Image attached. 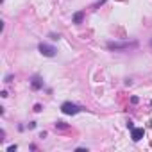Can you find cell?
I'll list each match as a JSON object with an SVG mask.
<instances>
[{"instance_id":"cell-5","label":"cell","mask_w":152,"mask_h":152,"mask_svg":"<svg viewBox=\"0 0 152 152\" xmlns=\"http://www.w3.org/2000/svg\"><path fill=\"white\" fill-rule=\"evenodd\" d=\"M31 86H32V90H39V88H43V81H41L39 75H34V77H32Z\"/></svg>"},{"instance_id":"cell-8","label":"cell","mask_w":152,"mask_h":152,"mask_svg":"<svg viewBox=\"0 0 152 152\" xmlns=\"http://www.w3.org/2000/svg\"><path fill=\"white\" fill-rule=\"evenodd\" d=\"M50 39H54V41L59 39V34H50Z\"/></svg>"},{"instance_id":"cell-9","label":"cell","mask_w":152,"mask_h":152,"mask_svg":"<svg viewBox=\"0 0 152 152\" xmlns=\"http://www.w3.org/2000/svg\"><path fill=\"white\" fill-rule=\"evenodd\" d=\"M34 111H38V113H39V111H41V106H39V104H36V106H34Z\"/></svg>"},{"instance_id":"cell-3","label":"cell","mask_w":152,"mask_h":152,"mask_svg":"<svg viewBox=\"0 0 152 152\" xmlns=\"http://www.w3.org/2000/svg\"><path fill=\"white\" fill-rule=\"evenodd\" d=\"M38 50L45 56V57H54L56 56V47H52V45H47V43H39L38 45Z\"/></svg>"},{"instance_id":"cell-6","label":"cell","mask_w":152,"mask_h":152,"mask_svg":"<svg viewBox=\"0 0 152 152\" xmlns=\"http://www.w3.org/2000/svg\"><path fill=\"white\" fill-rule=\"evenodd\" d=\"M73 22H75V23H81V22H83V13H75V15H73Z\"/></svg>"},{"instance_id":"cell-10","label":"cell","mask_w":152,"mask_h":152,"mask_svg":"<svg viewBox=\"0 0 152 152\" xmlns=\"http://www.w3.org/2000/svg\"><path fill=\"white\" fill-rule=\"evenodd\" d=\"M7 150H9V152H15V150H16V145H11V147H9Z\"/></svg>"},{"instance_id":"cell-2","label":"cell","mask_w":152,"mask_h":152,"mask_svg":"<svg viewBox=\"0 0 152 152\" xmlns=\"http://www.w3.org/2000/svg\"><path fill=\"white\" fill-rule=\"evenodd\" d=\"M81 109L83 107H79L77 104H73V102H63V106H61V111L64 115H77Z\"/></svg>"},{"instance_id":"cell-4","label":"cell","mask_w":152,"mask_h":152,"mask_svg":"<svg viewBox=\"0 0 152 152\" xmlns=\"http://www.w3.org/2000/svg\"><path fill=\"white\" fill-rule=\"evenodd\" d=\"M143 136H145V129H143V127H134V129H131V138H132V141H140Z\"/></svg>"},{"instance_id":"cell-1","label":"cell","mask_w":152,"mask_h":152,"mask_svg":"<svg viewBox=\"0 0 152 152\" xmlns=\"http://www.w3.org/2000/svg\"><path fill=\"white\" fill-rule=\"evenodd\" d=\"M138 47V41H125V43H107V48L109 50H115V52H122V50H131V48H136Z\"/></svg>"},{"instance_id":"cell-7","label":"cell","mask_w":152,"mask_h":152,"mask_svg":"<svg viewBox=\"0 0 152 152\" xmlns=\"http://www.w3.org/2000/svg\"><path fill=\"white\" fill-rule=\"evenodd\" d=\"M56 129H68V125H66L64 122H57V124H56Z\"/></svg>"}]
</instances>
